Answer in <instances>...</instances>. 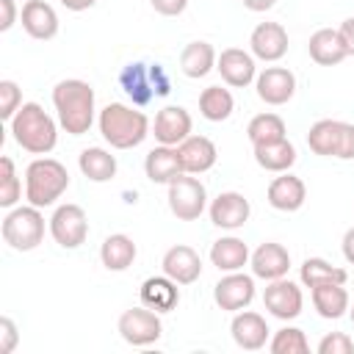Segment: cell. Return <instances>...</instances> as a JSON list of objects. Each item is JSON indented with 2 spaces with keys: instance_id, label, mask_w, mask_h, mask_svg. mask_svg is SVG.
Listing matches in <instances>:
<instances>
[{
  "instance_id": "cell-1",
  "label": "cell",
  "mask_w": 354,
  "mask_h": 354,
  "mask_svg": "<svg viewBox=\"0 0 354 354\" xmlns=\"http://www.w3.org/2000/svg\"><path fill=\"white\" fill-rule=\"evenodd\" d=\"M58 124L69 136H83L94 124V88L80 77H66L53 88Z\"/></svg>"
},
{
  "instance_id": "cell-2",
  "label": "cell",
  "mask_w": 354,
  "mask_h": 354,
  "mask_svg": "<svg viewBox=\"0 0 354 354\" xmlns=\"http://www.w3.org/2000/svg\"><path fill=\"white\" fill-rule=\"evenodd\" d=\"M8 124L14 141L30 155H50L58 144V122L39 102H22Z\"/></svg>"
},
{
  "instance_id": "cell-3",
  "label": "cell",
  "mask_w": 354,
  "mask_h": 354,
  "mask_svg": "<svg viewBox=\"0 0 354 354\" xmlns=\"http://www.w3.org/2000/svg\"><path fill=\"white\" fill-rule=\"evenodd\" d=\"M102 138L113 149H133L149 136V119L144 111L124 105V102H108L97 116Z\"/></svg>"
},
{
  "instance_id": "cell-4",
  "label": "cell",
  "mask_w": 354,
  "mask_h": 354,
  "mask_svg": "<svg viewBox=\"0 0 354 354\" xmlns=\"http://www.w3.org/2000/svg\"><path fill=\"white\" fill-rule=\"evenodd\" d=\"M69 188V171L55 158H36L25 169V199L36 207L55 205Z\"/></svg>"
},
{
  "instance_id": "cell-5",
  "label": "cell",
  "mask_w": 354,
  "mask_h": 354,
  "mask_svg": "<svg viewBox=\"0 0 354 354\" xmlns=\"http://www.w3.org/2000/svg\"><path fill=\"white\" fill-rule=\"evenodd\" d=\"M3 241L14 252H33L44 241V216L36 205L11 207L3 218Z\"/></svg>"
},
{
  "instance_id": "cell-6",
  "label": "cell",
  "mask_w": 354,
  "mask_h": 354,
  "mask_svg": "<svg viewBox=\"0 0 354 354\" xmlns=\"http://www.w3.org/2000/svg\"><path fill=\"white\" fill-rule=\"evenodd\" d=\"M307 147L321 158L354 160V124L340 119H318L307 133Z\"/></svg>"
},
{
  "instance_id": "cell-7",
  "label": "cell",
  "mask_w": 354,
  "mask_h": 354,
  "mask_svg": "<svg viewBox=\"0 0 354 354\" xmlns=\"http://www.w3.org/2000/svg\"><path fill=\"white\" fill-rule=\"evenodd\" d=\"M166 199H169L171 216H177L180 221H196L207 207V188L199 177L183 171L177 180L169 183Z\"/></svg>"
},
{
  "instance_id": "cell-8",
  "label": "cell",
  "mask_w": 354,
  "mask_h": 354,
  "mask_svg": "<svg viewBox=\"0 0 354 354\" xmlns=\"http://www.w3.org/2000/svg\"><path fill=\"white\" fill-rule=\"evenodd\" d=\"M50 235L61 249H77L88 238V218L80 205H58L50 216Z\"/></svg>"
},
{
  "instance_id": "cell-9",
  "label": "cell",
  "mask_w": 354,
  "mask_h": 354,
  "mask_svg": "<svg viewBox=\"0 0 354 354\" xmlns=\"http://www.w3.org/2000/svg\"><path fill=\"white\" fill-rule=\"evenodd\" d=\"M116 329L122 335L124 343L130 346H152L160 340L163 335V324H160V315L149 307H130L119 315L116 321Z\"/></svg>"
},
{
  "instance_id": "cell-10",
  "label": "cell",
  "mask_w": 354,
  "mask_h": 354,
  "mask_svg": "<svg viewBox=\"0 0 354 354\" xmlns=\"http://www.w3.org/2000/svg\"><path fill=\"white\" fill-rule=\"evenodd\" d=\"M263 304L266 310L279 318V321H293L301 315V307H304V293L296 282H290L288 277H279V279H271L263 290Z\"/></svg>"
},
{
  "instance_id": "cell-11",
  "label": "cell",
  "mask_w": 354,
  "mask_h": 354,
  "mask_svg": "<svg viewBox=\"0 0 354 354\" xmlns=\"http://www.w3.org/2000/svg\"><path fill=\"white\" fill-rule=\"evenodd\" d=\"M213 299L221 310L227 313H238L246 310L254 301V274H243V271H230L224 274L216 285H213Z\"/></svg>"
},
{
  "instance_id": "cell-12",
  "label": "cell",
  "mask_w": 354,
  "mask_h": 354,
  "mask_svg": "<svg viewBox=\"0 0 354 354\" xmlns=\"http://www.w3.org/2000/svg\"><path fill=\"white\" fill-rule=\"evenodd\" d=\"M254 91L266 105H285L296 94V75L288 66H266L254 77Z\"/></svg>"
},
{
  "instance_id": "cell-13",
  "label": "cell",
  "mask_w": 354,
  "mask_h": 354,
  "mask_svg": "<svg viewBox=\"0 0 354 354\" xmlns=\"http://www.w3.org/2000/svg\"><path fill=\"white\" fill-rule=\"evenodd\" d=\"M216 72L221 75V80L232 88H243L249 83H254L257 77V64L254 55L241 50V47H227L218 53L216 58Z\"/></svg>"
},
{
  "instance_id": "cell-14",
  "label": "cell",
  "mask_w": 354,
  "mask_h": 354,
  "mask_svg": "<svg viewBox=\"0 0 354 354\" xmlns=\"http://www.w3.org/2000/svg\"><path fill=\"white\" fill-rule=\"evenodd\" d=\"M191 127H194V119L183 105H166V108H160L155 113L152 136H155L158 144L177 147L191 136Z\"/></svg>"
},
{
  "instance_id": "cell-15",
  "label": "cell",
  "mask_w": 354,
  "mask_h": 354,
  "mask_svg": "<svg viewBox=\"0 0 354 354\" xmlns=\"http://www.w3.org/2000/svg\"><path fill=\"white\" fill-rule=\"evenodd\" d=\"M207 213H210V221L218 230H241L249 221V216H252V205L238 191H221L207 205Z\"/></svg>"
},
{
  "instance_id": "cell-16",
  "label": "cell",
  "mask_w": 354,
  "mask_h": 354,
  "mask_svg": "<svg viewBox=\"0 0 354 354\" xmlns=\"http://www.w3.org/2000/svg\"><path fill=\"white\" fill-rule=\"evenodd\" d=\"M249 50L257 61L277 64L288 53V30L279 22H260L249 36Z\"/></svg>"
},
{
  "instance_id": "cell-17",
  "label": "cell",
  "mask_w": 354,
  "mask_h": 354,
  "mask_svg": "<svg viewBox=\"0 0 354 354\" xmlns=\"http://www.w3.org/2000/svg\"><path fill=\"white\" fill-rule=\"evenodd\" d=\"M230 332H232V340L238 348L243 351H260L266 343H268V324L260 313H252V310H238L232 315V324H230Z\"/></svg>"
},
{
  "instance_id": "cell-18",
  "label": "cell",
  "mask_w": 354,
  "mask_h": 354,
  "mask_svg": "<svg viewBox=\"0 0 354 354\" xmlns=\"http://www.w3.org/2000/svg\"><path fill=\"white\" fill-rule=\"evenodd\" d=\"M249 266H252V274H254L257 279L271 282V279L288 277L290 254H288V249H285L282 243H277V241H266V243H260V246L252 252Z\"/></svg>"
},
{
  "instance_id": "cell-19",
  "label": "cell",
  "mask_w": 354,
  "mask_h": 354,
  "mask_svg": "<svg viewBox=\"0 0 354 354\" xmlns=\"http://www.w3.org/2000/svg\"><path fill=\"white\" fill-rule=\"evenodd\" d=\"M19 19H22L25 33H28L30 39H39V41L55 39V36H58V28H61L55 8H53L50 3H44V0H28V3L22 6Z\"/></svg>"
},
{
  "instance_id": "cell-20",
  "label": "cell",
  "mask_w": 354,
  "mask_h": 354,
  "mask_svg": "<svg viewBox=\"0 0 354 354\" xmlns=\"http://www.w3.org/2000/svg\"><path fill=\"white\" fill-rule=\"evenodd\" d=\"M266 196H268V205H271L274 210L296 213V210L304 205V199H307V185H304L301 177H296V174H290V171H282L279 177H274V180L268 183Z\"/></svg>"
},
{
  "instance_id": "cell-21",
  "label": "cell",
  "mask_w": 354,
  "mask_h": 354,
  "mask_svg": "<svg viewBox=\"0 0 354 354\" xmlns=\"http://www.w3.org/2000/svg\"><path fill=\"white\" fill-rule=\"evenodd\" d=\"M160 268L177 285H191V282H196L202 277V260H199L196 249H191L185 243H177V246L166 249V254L160 260Z\"/></svg>"
},
{
  "instance_id": "cell-22",
  "label": "cell",
  "mask_w": 354,
  "mask_h": 354,
  "mask_svg": "<svg viewBox=\"0 0 354 354\" xmlns=\"http://www.w3.org/2000/svg\"><path fill=\"white\" fill-rule=\"evenodd\" d=\"M177 155L185 174H205L216 166L218 149L207 136H188L183 144H177Z\"/></svg>"
},
{
  "instance_id": "cell-23",
  "label": "cell",
  "mask_w": 354,
  "mask_h": 354,
  "mask_svg": "<svg viewBox=\"0 0 354 354\" xmlns=\"http://www.w3.org/2000/svg\"><path fill=\"white\" fill-rule=\"evenodd\" d=\"M307 50H310V58H313L318 66H337L340 61L348 58L346 41H343V36H340L337 28H318V30L310 36Z\"/></svg>"
},
{
  "instance_id": "cell-24",
  "label": "cell",
  "mask_w": 354,
  "mask_h": 354,
  "mask_svg": "<svg viewBox=\"0 0 354 354\" xmlns=\"http://www.w3.org/2000/svg\"><path fill=\"white\" fill-rule=\"evenodd\" d=\"M144 174H147L149 183H158V185H169L171 180H177L183 174L177 147L158 144L155 149H149L147 158H144Z\"/></svg>"
},
{
  "instance_id": "cell-25",
  "label": "cell",
  "mask_w": 354,
  "mask_h": 354,
  "mask_svg": "<svg viewBox=\"0 0 354 354\" xmlns=\"http://www.w3.org/2000/svg\"><path fill=\"white\" fill-rule=\"evenodd\" d=\"M119 86L133 100V105H149L158 97L155 86H152V77H149V64H144V61H133V64L122 66Z\"/></svg>"
},
{
  "instance_id": "cell-26",
  "label": "cell",
  "mask_w": 354,
  "mask_h": 354,
  "mask_svg": "<svg viewBox=\"0 0 354 354\" xmlns=\"http://www.w3.org/2000/svg\"><path fill=\"white\" fill-rule=\"evenodd\" d=\"M141 304L155 310V313H171L180 301V290H177V282L171 277H147L141 282Z\"/></svg>"
},
{
  "instance_id": "cell-27",
  "label": "cell",
  "mask_w": 354,
  "mask_h": 354,
  "mask_svg": "<svg viewBox=\"0 0 354 354\" xmlns=\"http://www.w3.org/2000/svg\"><path fill=\"white\" fill-rule=\"evenodd\" d=\"M310 296H313V307L321 318L326 321H337L348 313L351 307V299H348V290L340 285V282H324V285H315L310 288Z\"/></svg>"
},
{
  "instance_id": "cell-28",
  "label": "cell",
  "mask_w": 354,
  "mask_h": 354,
  "mask_svg": "<svg viewBox=\"0 0 354 354\" xmlns=\"http://www.w3.org/2000/svg\"><path fill=\"white\" fill-rule=\"evenodd\" d=\"M218 53L213 50L210 41H188L180 53V72L191 80H199L216 69Z\"/></svg>"
},
{
  "instance_id": "cell-29",
  "label": "cell",
  "mask_w": 354,
  "mask_h": 354,
  "mask_svg": "<svg viewBox=\"0 0 354 354\" xmlns=\"http://www.w3.org/2000/svg\"><path fill=\"white\" fill-rule=\"evenodd\" d=\"M249 257H252L249 246L235 235H224V238L213 241V246H210V263L224 274L241 271L249 263Z\"/></svg>"
},
{
  "instance_id": "cell-30",
  "label": "cell",
  "mask_w": 354,
  "mask_h": 354,
  "mask_svg": "<svg viewBox=\"0 0 354 354\" xmlns=\"http://www.w3.org/2000/svg\"><path fill=\"white\" fill-rule=\"evenodd\" d=\"M136 254H138V246H136V241H133L130 235H124V232L108 235V238L102 241V246H100V260H102V266H105L108 271H127V268L133 266Z\"/></svg>"
},
{
  "instance_id": "cell-31",
  "label": "cell",
  "mask_w": 354,
  "mask_h": 354,
  "mask_svg": "<svg viewBox=\"0 0 354 354\" xmlns=\"http://www.w3.org/2000/svg\"><path fill=\"white\" fill-rule=\"evenodd\" d=\"M77 166L83 171L86 180L91 183H108L116 177V155H111L108 149L102 147H86L80 155H77Z\"/></svg>"
},
{
  "instance_id": "cell-32",
  "label": "cell",
  "mask_w": 354,
  "mask_h": 354,
  "mask_svg": "<svg viewBox=\"0 0 354 354\" xmlns=\"http://www.w3.org/2000/svg\"><path fill=\"white\" fill-rule=\"evenodd\" d=\"M252 152H254L257 166L266 171H274V174H282L296 163V147L288 138L271 141V144H257V147H252Z\"/></svg>"
},
{
  "instance_id": "cell-33",
  "label": "cell",
  "mask_w": 354,
  "mask_h": 354,
  "mask_svg": "<svg viewBox=\"0 0 354 354\" xmlns=\"http://www.w3.org/2000/svg\"><path fill=\"white\" fill-rule=\"evenodd\" d=\"M299 279H301L304 288H315V285H324V282H340V285H346L348 271L340 268V266H332L324 257H307L299 266Z\"/></svg>"
},
{
  "instance_id": "cell-34",
  "label": "cell",
  "mask_w": 354,
  "mask_h": 354,
  "mask_svg": "<svg viewBox=\"0 0 354 354\" xmlns=\"http://www.w3.org/2000/svg\"><path fill=\"white\" fill-rule=\"evenodd\" d=\"M235 111V100H232V91L224 88V86H207L202 94H199V113L207 119V122H224L230 119Z\"/></svg>"
},
{
  "instance_id": "cell-35",
  "label": "cell",
  "mask_w": 354,
  "mask_h": 354,
  "mask_svg": "<svg viewBox=\"0 0 354 354\" xmlns=\"http://www.w3.org/2000/svg\"><path fill=\"white\" fill-rule=\"evenodd\" d=\"M246 136H249L252 147H257V144H271V141L288 138V127H285V122H282L279 113L266 111V113L252 116V122L246 124Z\"/></svg>"
},
{
  "instance_id": "cell-36",
  "label": "cell",
  "mask_w": 354,
  "mask_h": 354,
  "mask_svg": "<svg viewBox=\"0 0 354 354\" xmlns=\"http://www.w3.org/2000/svg\"><path fill=\"white\" fill-rule=\"evenodd\" d=\"M268 351L271 354H307L310 351V340L299 326H282L268 340Z\"/></svg>"
},
{
  "instance_id": "cell-37",
  "label": "cell",
  "mask_w": 354,
  "mask_h": 354,
  "mask_svg": "<svg viewBox=\"0 0 354 354\" xmlns=\"http://www.w3.org/2000/svg\"><path fill=\"white\" fill-rule=\"evenodd\" d=\"M19 196H22V183L17 177V166L8 155H3L0 158V207L6 210L17 207Z\"/></svg>"
},
{
  "instance_id": "cell-38",
  "label": "cell",
  "mask_w": 354,
  "mask_h": 354,
  "mask_svg": "<svg viewBox=\"0 0 354 354\" xmlns=\"http://www.w3.org/2000/svg\"><path fill=\"white\" fill-rule=\"evenodd\" d=\"M19 105H22V88L14 80H0V116L11 122Z\"/></svg>"
},
{
  "instance_id": "cell-39",
  "label": "cell",
  "mask_w": 354,
  "mask_h": 354,
  "mask_svg": "<svg viewBox=\"0 0 354 354\" xmlns=\"http://www.w3.org/2000/svg\"><path fill=\"white\" fill-rule=\"evenodd\" d=\"M354 340L346 332H329L318 340V354H351Z\"/></svg>"
},
{
  "instance_id": "cell-40",
  "label": "cell",
  "mask_w": 354,
  "mask_h": 354,
  "mask_svg": "<svg viewBox=\"0 0 354 354\" xmlns=\"http://www.w3.org/2000/svg\"><path fill=\"white\" fill-rule=\"evenodd\" d=\"M17 343H19L17 324H14L8 315H3V318H0V354H11V351L17 348Z\"/></svg>"
},
{
  "instance_id": "cell-41",
  "label": "cell",
  "mask_w": 354,
  "mask_h": 354,
  "mask_svg": "<svg viewBox=\"0 0 354 354\" xmlns=\"http://www.w3.org/2000/svg\"><path fill=\"white\" fill-rule=\"evenodd\" d=\"M149 6L160 14V17H180L188 8V0H149Z\"/></svg>"
},
{
  "instance_id": "cell-42",
  "label": "cell",
  "mask_w": 354,
  "mask_h": 354,
  "mask_svg": "<svg viewBox=\"0 0 354 354\" xmlns=\"http://www.w3.org/2000/svg\"><path fill=\"white\" fill-rule=\"evenodd\" d=\"M149 77H152V86H155V94L158 97H166L171 91V83H169V75L160 64H149Z\"/></svg>"
},
{
  "instance_id": "cell-43",
  "label": "cell",
  "mask_w": 354,
  "mask_h": 354,
  "mask_svg": "<svg viewBox=\"0 0 354 354\" xmlns=\"http://www.w3.org/2000/svg\"><path fill=\"white\" fill-rule=\"evenodd\" d=\"M0 11H3V17H0V30L6 33V30H11L14 22H17V3H14V0H0Z\"/></svg>"
},
{
  "instance_id": "cell-44",
  "label": "cell",
  "mask_w": 354,
  "mask_h": 354,
  "mask_svg": "<svg viewBox=\"0 0 354 354\" xmlns=\"http://www.w3.org/2000/svg\"><path fill=\"white\" fill-rule=\"evenodd\" d=\"M337 30H340V36H343V41H346L348 55H354V17H346Z\"/></svg>"
},
{
  "instance_id": "cell-45",
  "label": "cell",
  "mask_w": 354,
  "mask_h": 354,
  "mask_svg": "<svg viewBox=\"0 0 354 354\" xmlns=\"http://www.w3.org/2000/svg\"><path fill=\"white\" fill-rule=\"evenodd\" d=\"M340 249H343V257H346V263H348V266H354V227H348V230H346Z\"/></svg>"
},
{
  "instance_id": "cell-46",
  "label": "cell",
  "mask_w": 354,
  "mask_h": 354,
  "mask_svg": "<svg viewBox=\"0 0 354 354\" xmlns=\"http://www.w3.org/2000/svg\"><path fill=\"white\" fill-rule=\"evenodd\" d=\"M243 3V8H249V11H268V8H274V3L277 0H241Z\"/></svg>"
},
{
  "instance_id": "cell-47",
  "label": "cell",
  "mask_w": 354,
  "mask_h": 354,
  "mask_svg": "<svg viewBox=\"0 0 354 354\" xmlns=\"http://www.w3.org/2000/svg\"><path fill=\"white\" fill-rule=\"evenodd\" d=\"M94 3H97V0H61V6H64L66 11H88Z\"/></svg>"
},
{
  "instance_id": "cell-48",
  "label": "cell",
  "mask_w": 354,
  "mask_h": 354,
  "mask_svg": "<svg viewBox=\"0 0 354 354\" xmlns=\"http://www.w3.org/2000/svg\"><path fill=\"white\" fill-rule=\"evenodd\" d=\"M348 315H351V324H354V304L348 307Z\"/></svg>"
}]
</instances>
